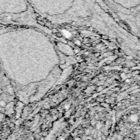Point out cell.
Segmentation results:
<instances>
[]
</instances>
